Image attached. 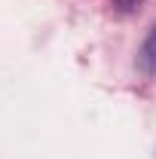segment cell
<instances>
[{
	"mask_svg": "<svg viewBox=\"0 0 156 159\" xmlns=\"http://www.w3.org/2000/svg\"><path fill=\"white\" fill-rule=\"evenodd\" d=\"M138 61H141L144 74H156V25L150 28V34L144 40V46H141V52H138Z\"/></svg>",
	"mask_w": 156,
	"mask_h": 159,
	"instance_id": "cell-1",
	"label": "cell"
}]
</instances>
